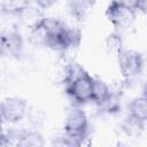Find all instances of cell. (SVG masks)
Returning a JSON list of instances; mask_svg holds the SVG:
<instances>
[{"mask_svg": "<svg viewBox=\"0 0 147 147\" xmlns=\"http://www.w3.org/2000/svg\"><path fill=\"white\" fill-rule=\"evenodd\" d=\"M18 18L31 30L36 25H38L45 18V16L42 15L41 9L36 3L30 2V5L18 15Z\"/></svg>", "mask_w": 147, "mask_h": 147, "instance_id": "cell-8", "label": "cell"}, {"mask_svg": "<svg viewBox=\"0 0 147 147\" xmlns=\"http://www.w3.org/2000/svg\"><path fill=\"white\" fill-rule=\"evenodd\" d=\"M34 3H36V5H37L41 10H42V9H47L48 7H51L52 5H54V1H48V0H46V1H45V0H38V1H36Z\"/></svg>", "mask_w": 147, "mask_h": 147, "instance_id": "cell-19", "label": "cell"}, {"mask_svg": "<svg viewBox=\"0 0 147 147\" xmlns=\"http://www.w3.org/2000/svg\"><path fill=\"white\" fill-rule=\"evenodd\" d=\"M24 40L22 34L15 30H3L0 36V52L2 55L20 57L23 53Z\"/></svg>", "mask_w": 147, "mask_h": 147, "instance_id": "cell-7", "label": "cell"}, {"mask_svg": "<svg viewBox=\"0 0 147 147\" xmlns=\"http://www.w3.org/2000/svg\"><path fill=\"white\" fill-rule=\"evenodd\" d=\"M142 96L147 100V83H145V85L142 87Z\"/></svg>", "mask_w": 147, "mask_h": 147, "instance_id": "cell-20", "label": "cell"}, {"mask_svg": "<svg viewBox=\"0 0 147 147\" xmlns=\"http://www.w3.org/2000/svg\"><path fill=\"white\" fill-rule=\"evenodd\" d=\"M16 147H44V138L37 131H23Z\"/></svg>", "mask_w": 147, "mask_h": 147, "instance_id": "cell-13", "label": "cell"}, {"mask_svg": "<svg viewBox=\"0 0 147 147\" xmlns=\"http://www.w3.org/2000/svg\"><path fill=\"white\" fill-rule=\"evenodd\" d=\"M117 63L123 78L130 80L141 74L144 69V56L136 49L124 48L117 55Z\"/></svg>", "mask_w": 147, "mask_h": 147, "instance_id": "cell-4", "label": "cell"}, {"mask_svg": "<svg viewBox=\"0 0 147 147\" xmlns=\"http://www.w3.org/2000/svg\"><path fill=\"white\" fill-rule=\"evenodd\" d=\"M93 82L94 77H92L78 63H69L64 69V90L78 105L92 101Z\"/></svg>", "mask_w": 147, "mask_h": 147, "instance_id": "cell-1", "label": "cell"}, {"mask_svg": "<svg viewBox=\"0 0 147 147\" xmlns=\"http://www.w3.org/2000/svg\"><path fill=\"white\" fill-rule=\"evenodd\" d=\"M83 142L82 139L63 131L52 139V147H83Z\"/></svg>", "mask_w": 147, "mask_h": 147, "instance_id": "cell-14", "label": "cell"}, {"mask_svg": "<svg viewBox=\"0 0 147 147\" xmlns=\"http://www.w3.org/2000/svg\"><path fill=\"white\" fill-rule=\"evenodd\" d=\"M28 111V103L20 96H8L1 102V118L5 123L20 122Z\"/></svg>", "mask_w": 147, "mask_h": 147, "instance_id": "cell-6", "label": "cell"}, {"mask_svg": "<svg viewBox=\"0 0 147 147\" xmlns=\"http://www.w3.org/2000/svg\"><path fill=\"white\" fill-rule=\"evenodd\" d=\"M94 2L80 0V1H70L68 2V9L70 15L77 21H84L88 15L90 10L93 8Z\"/></svg>", "mask_w": 147, "mask_h": 147, "instance_id": "cell-10", "label": "cell"}, {"mask_svg": "<svg viewBox=\"0 0 147 147\" xmlns=\"http://www.w3.org/2000/svg\"><path fill=\"white\" fill-rule=\"evenodd\" d=\"M30 5L29 1H21V0H7L2 1L0 7L1 11L9 15H16L18 16L28 6Z\"/></svg>", "mask_w": 147, "mask_h": 147, "instance_id": "cell-16", "label": "cell"}, {"mask_svg": "<svg viewBox=\"0 0 147 147\" xmlns=\"http://www.w3.org/2000/svg\"><path fill=\"white\" fill-rule=\"evenodd\" d=\"M106 48H107L108 53L114 54L116 56L124 49L123 39H122V36L119 34V32L116 31V32H113V33L107 36V38H106Z\"/></svg>", "mask_w": 147, "mask_h": 147, "instance_id": "cell-17", "label": "cell"}, {"mask_svg": "<svg viewBox=\"0 0 147 147\" xmlns=\"http://www.w3.org/2000/svg\"><path fill=\"white\" fill-rule=\"evenodd\" d=\"M116 147H130V146H126V145H123V144H118Z\"/></svg>", "mask_w": 147, "mask_h": 147, "instance_id": "cell-21", "label": "cell"}, {"mask_svg": "<svg viewBox=\"0 0 147 147\" xmlns=\"http://www.w3.org/2000/svg\"><path fill=\"white\" fill-rule=\"evenodd\" d=\"M106 16L116 30H125L134 23L137 13L129 2L113 1L106 9Z\"/></svg>", "mask_w": 147, "mask_h": 147, "instance_id": "cell-3", "label": "cell"}, {"mask_svg": "<svg viewBox=\"0 0 147 147\" xmlns=\"http://www.w3.org/2000/svg\"><path fill=\"white\" fill-rule=\"evenodd\" d=\"M111 93V88L109 87V85L103 82L100 78H94L93 82V96H92V101L95 102L98 106H101L107 98L110 95Z\"/></svg>", "mask_w": 147, "mask_h": 147, "instance_id": "cell-11", "label": "cell"}, {"mask_svg": "<svg viewBox=\"0 0 147 147\" xmlns=\"http://www.w3.org/2000/svg\"><path fill=\"white\" fill-rule=\"evenodd\" d=\"M42 25L47 33L46 46L54 51H65L71 47H77L80 44V30L67 25L61 20L45 16Z\"/></svg>", "mask_w": 147, "mask_h": 147, "instance_id": "cell-2", "label": "cell"}, {"mask_svg": "<svg viewBox=\"0 0 147 147\" xmlns=\"http://www.w3.org/2000/svg\"><path fill=\"white\" fill-rule=\"evenodd\" d=\"M129 3L133 7L136 13L140 11V13L147 14V0H136V1H130Z\"/></svg>", "mask_w": 147, "mask_h": 147, "instance_id": "cell-18", "label": "cell"}, {"mask_svg": "<svg viewBox=\"0 0 147 147\" xmlns=\"http://www.w3.org/2000/svg\"><path fill=\"white\" fill-rule=\"evenodd\" d=\"M121 130L124 132V134H126L127 137H132V138H137L139 136H141V133L145 130V122L140 121L131 115H127L123 122L121 123Z\"/></svg>", "mask_w": 147, "mask_h": 147, "instance_id": "cell-9", "label": "cell"}, {"mask_svg": "<svg viewBox=\"0 0 147 147\" xmlns=\"http://www.w3.org/2000/svg\"><path fill=\"white\" fill-rule=\"evenodd\" d=\"M63 131L84 141L90 132L88 119H87L86 113L80 108L70 109L65 116Z\"/></svg>", "mask_w": 147, "mask_h": 147, "instance_id": "cell-5", "label": "cell"}, {"mask_svg": "<svg viewBox=\"0 0 147 147\" xmlns=\"http://www.w3.org/2000/svg\"><path fill=\"white\" fill-rule=\"evenodd\" d=\"M129 115L144 122L147 121V100L142 95L131 100L129 103Z\"/></svg>", "mask_w": 147, "mask_h": 147, "instance_id": "cell-12", "label": "cell"}, {"mask_svg": "<svg viewBox=\"0 0 147 147\" xmlns=\"http://www.w3.org/2000/svg\"><path fill=\"white\" fill-rule=\"evenodd\" d=\"M121 106H122L121 94L118 93V91H113V90H111L110 95H109V96L107 98V100H106L101 106H99V107H100V109H102L105 113L110 114V115H114V114H117V113L121 110Z\"/></svg>", "mask_w": 147, "mask_h": 147, "instance_id": "cell-15", "label": "cell"}]
</instances>
